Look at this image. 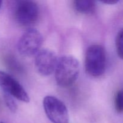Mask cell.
I'll list each match as a JSON object with an SVG mask.
<instances>
[{
  "mask_svg": "<svg viewBox=\"0 0 123 123\" xmlns=\"http://www.w3.org/2000/svg\"><path fill=\"white\" fill-rule=\"evenodd\" d=\"M80 72L79 62L72 55H64L58 61L55 71V80L62 88L72 85L78 79Z\"/></svg>",
  "mask_w": 123,
  "mask_h": 123,
  "instance_id": "obj_1",
  "label": "cell"
},
{
  "mask_svg": "<svg viewBox=\"0 0 123 123\" xmlns=\"http://www.w3.org/2000/svg\"><path fill=\"white\" fill-rule=\"evenodd\" d=\"M106 55L104 47L100 44H92L86 50L85 68L86 73L93 77L101 76L105 72Z\"/></svg>",
  "mask_w": 123,
  "mask_h": 123,
  "instance_id": "obj_2",
  "label": "cell"
},
{
  "mask_svg": "<svg viewBox=\"0 0 123 123\" xmlns=\"http://www.w3.org/2000/svg\"><path fill=\"white\" fill-rule=\"evenodd\" d=\"M14 15L15 20L20 25L32 26L37 22L39 18V8L34 1H19L16 4Z\"/></svg>",
  "mask_w": 123,
  "mask_h": 123,
  "instance_id": "obj_3",
  "label": "cell"
},
{
  "mask_svg": "<svg viewBox=\"0 0 123 123\" xmlns=\"http://www.w3.org/2000/svg\"><path fill=\"white\" fill-rule=\"evenodd\" d=\"M43 43L40 32L34 28H29L24 32L18 43V50L24 56H31L40 51Z\"/></svg>",
  "mask_w": 123,
  "mask_h": 123,
  "instance_id": "obj_4",
  "label": "cell"
},
{
  "mask_svg": "<svg viewBox=\"0 0 123 123\" xmlns=\"http://www.w3.org/2000/svg\"><path fill=\"white\" fill-rule=\"evenodd\" d=\"M47 117L52 123H68L69 115L64 103L56 97L47 96L43 101Z\"/></svg>",
  "mask_w": 123,
  "mask_h": 123,
  "instance_id": "obj_5",
  "label": "cell"
},
{
  "mask_svg": "<svg viewBox=\"0 0 123 123\" xmlns=\"http://www.w3.org/2000/svg\"><path fill=\"white\" fill-rule=\"evenodd\" d=\"M0 88L3 92L8 94L21 102L28 103L30 97L25 89L13 77L0 70Z\"/></svg>",
  "mask_w": 123,
  "mask_h": 123,
  "instance_id": "obj_6",
  "label": "cell"
},
{
  "mask_svg": "<svg viewBox=\"0 0 123 123\" xmlns=\"http://www.w3.org/2000/svg\"><path fill=\"white\" fill-rule=\"evenodd\" d=\"M58 61L54 52L47 49H42L36 54L35 67L40 74L47 76L55 71Z\"/></svg>",
  "mask_w": 123,
  "mask_h": 123,
  "instance_id": "obj_7",
  "label": "cell"
},
{
  "mask_svg": "<svg viewBox=\"0 0 123 123\" xmlns=\"http://www.w3.org/2000/svg\"><path fill=\"white\" fill-rule=\"evenodd\" d=\"M76 10L80 13L86 14H92L96 10V3L92 0H79L73 2Z\"/></svg>",
  "mask_w": 123,
  "mask_h": 123,
  "instance_id": "obj_8",
  "label": "cell"
},
{
  "mask_svg": "<svg viewBox=\"0 0 123 123\" xmlns=\"http://www.w3.org/2000/svg\"><path fill=\"white\" fill-rule=\"evenodd\" d=\"M117 52L121 59L123 60V28L119 31L115 40Z\"/></svg>",
  "mask_w": 123,
  "mask_h": 123,
  "instance_id": "obj_9",
  "label": "cell"
},
{
  "mask_svg": "<svg viewBox=\"0 0 123 123\" xmlns=\"http://www.w3.org/2000/svg\"><path fill=\"white\" fill-rule=\"evenodd\" d=\"M114 105L117 112L123 113V90L118 91L115 94Z\"/></svg>",
  "mask_w": 123,
  "mask_h": 123,
  "instance_id": "obj_10",
  "label": "cell"
},
{
  "mask_svg": "<svg viewBox=\"0 0 123 123\" xmlns=\"http://www.w3.org/2000/svg\"><path fill=\"white\" fill-rule=\"evenodd\" d=\"M3 96L6 105L10 109V111L12 112H16L18 109V106H17L16 103L13 99V97L4 92H3Z\"/></svg>",
  "mask_w": 123,
  "mask_h": 123,
  "instance_id": "obj_11",
  "label": "cell"
},
{
  "mask_svg": "<svg viewBox=\"0 0 123 123\" xmlns=\"http://www.w3.org/2000/svg\"><path fill=\"white\" fill-rule=\"evenodd\" d=\"M102 2L106 4H115L118 2L117 0H105V1H102Z\"/></svg>",
  "mask_w": 123,
  "mask_h": 123,
  "instance_id": "obj_12",
  "label": "cell"
},
{
  "mask_svg": "<svg viewBox=\"0 0 123 123\" xmlns=\"http://www.w3.org/2000/svg\"><path fill=\"white\" fill-rule=\"evenodd\" d=\"M2 1H0V8H1V5H2Z\"/></svg>",
  "mask_w": 123,
  "mask_h": 123,
  "instance_id": "obj_13",
  "label": "cell"
},
{
  "mask_svg": "<svg viewBox=\"0 0 123 123\" xmlns=\"http://www.w3.org/2000/svg\"><path fill=\"white\" fill-rule=\"evenodd\" d=\"M0 123H3V122H1Z\"/></svg>",
  "mask_w": 123,
  "mask_h": 123,
  "instance_id": "obj_14",
  "label": "cell"
}]
</instances>
